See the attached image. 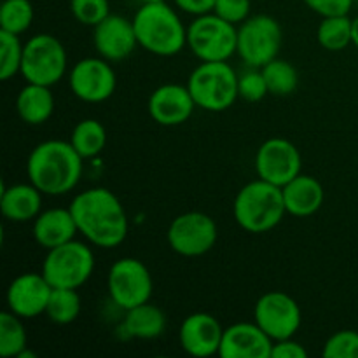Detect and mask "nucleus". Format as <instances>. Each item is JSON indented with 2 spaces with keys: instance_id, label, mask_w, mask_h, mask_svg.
<instances>
[{
  "instance_id": "obj_35",
  "label": "nucleus",
  "mask_w": 358,
  "mask_h": 358,
  "mask_svg": "<svg viewBox=\"0 0 358 358\" xmlns=\"http://www.w3.org/2000/svg\"><path fill=\"white\" fill-rule=\"evenodd\" d=\"M252 0H215L213 13L229 23H243L250 16Z\"/></svg>"
},
{
  "instance_id": "obj_28",
  "label": "nucleus",
  "mask_w": 358,
  "mask_h": 358,
  "mask_svg": "<svg viewBox=\"0 0 358 358\" xmlns=\"http://www.w3.org/2000/svg\"><path fill=\"white\" fill-rule=\"evenodd\" d=\"M27 331L21 324V317L13 311L0 313V355L3 358L17 357L27 348Z\"/></svg>"
},
{
  "instance_id": "obj_19",
  "label": "nucleus",
  "mask_w": 358,
  "mask_h": 358,
  "mask_svg": "<svg viewBox=\"0 0 358 358\" xmlns=\"http://www.w3.org/2000/svg\"><path fill=\"white\" fill-rule=\"evenodd\" d=\"M224 329L210 313H192L182 322L178 339L185 353L192 357L219 355Z\"/></svg>"
},
{
  "instance_id": "obj_25",
  "label": "nucleus",
  "mask_w": 358,
  "mask_h": 358,
  "mask_svg": "<svg viewBox=\"0 0 358 358\" xmlns=\"http://www.w3.org/2000/svg\"><path fill=\"white\" fill-rule=\"evenodd\" d=\"M70 143L83 159H90L103 150L105 143H107V131L96 119H84V121L77 122V126L73 128L72 135H70Z\"/></svg>"
},
{
  "instance_id": "obj_18",
  "label": "nucleus",
  "mask_w": 358,
  "mask_h": 358,
  "mask_svg": "<svg viewBox=\"0 0 358 358\" xmlns=\"http://www.w3.org/2000/svg\"><path fill=\"white\" fill-rule=\"evenodd\" d=\"M194 107L196 101L189 87L180 86V84L159 86L154 90L147 103L150 117L161 126L184 124L192 115Z\"/></svg>"
},
{
  "instance_id": "obj_20",
  "label": "nucleus",
  "mask_w": 358,
  "mask_h": 358,
  "mask_svg": "<svg viewBox=\"0 0 358 358\" xmlns=\"http://www.w3.org/2000/svg\"><path fill=\"white\" fill-rule=\"evenodd\" d=\"M77 233L79 227L70 208H49L35 217L34 238L45 250L69 243Z\"/></svg>"
},
{
  "instance_id": "obj_34",
  "label": "nucleus",
  "mask_w": 358,
  "mask_h": 358,
  "mask_svg": "<svg viewBox=\"0 0 358 358\" xmlns=\"http://www.w3.org/2000/svg\"><path fill=\"white\" fill-rule=\"evenodd\" d=\"M238 91H240V96L247 101L262 100L269 93L262 70L250 66V70L241 73L238 79Z\"/></svg>"
},
{
  "instance_id": "obj_3",
  "label": "nucleus",
  "mask_w": 358,
  "mask_h": 358,
  "mask_svg": "<svg viewBox=\"0 0 358 358\" xmlns=\"http://www.w3.org/2000/svg\"><path fill=\"white\" fill-rule=\"evenodd\" d=\"M133 27L138 44L156 56H175L187 44V28L166 2L142 3Z\"/></svg>"
},
{
  "instance_id": "obj_21",
  "label": "nucleus",
  "mask_w": 358,
  "mask_h": 358,
  "mask_svg": "<svg viewBox=\"0 0 358 358\" xmlns=\"http://www.w3.org/2000/svg\"><path fill=\"white\" fill-rule=\"evenodd\" d=\"M287 213L294 217H310L324 205L325 192L320 182L310 175H297L282 187Z\"/></svg>"
},
{
  "instance_id": "obj_31",
  "label": "nucleus",
  "mask_w": 358,
  "mask_h": 358,
  "mask_svg": "<svg viewBox=\"0 0 358 358\" xmlns=\"http://www.w3.org/2000/svg\"><path fill=\"white\" fill-rule=\"evenodd\" d=\"M23 62V44L16 34L0 30V79L9 80L21 73Z\"/></svg>"
},
{
  "instance_id": "obj_29",
  "label": "nucleus",
  "mask_w": 358,
  "mask_h": 358,
  "mask_svg": "<svg viewBox=\"0 0 358 358\" xmlns=\"http://www.w3.org/2000/svg\"><path fill=\"white\" fill-rule=\"evenodd\" d=\"M317 38L327 51H343L352 42V20L348 16L324 17L317 30Z\"/></svg>"
},
{
  "instance_id": "obj_2",
  "label": "nucleus",
  "mask_w": 358,
  "mask_h": 358,
  "mask_svg": "<svg viewBox=\"0 0 358 358\" xmlns=\"http://www.w3.org/2000/svg\"><path fill=\"white\" fill-rule=\"evenodd\" d=\"M83 161L70 142L45 140L28 156V178L42 194H66L79 184Z\"/></svg>"
},
{
  "instance_id": "obj_4",
  "label": "nucleus",
  "mask_w": 358,
  "mask_h": 358,
  "mask_svg": "<svg viewBox=\"0 0 358 358\" xmlns=\"http://www.w3.org/2000/svg\"><path fill=\"white\" fill-rule=\"evenodd\" d=\"M238 226L247 233L261 234L275 229L287 213L282 187L269 182H250L238 192L233 205Z\"/></svg>"
},
{
  "instance_id": "obj_37",
  "label": "nucleus",
  "mask_w": 358,
  "mask_h": 358,
  "mask_svg": "<svg viewBox=\"0 0 358 358\" xmlns=\"http://www.w3.org/2000/svg\"><path fill=\"white\" fill-rule=\"evenodd\" d=\"M308 350L303 345L290 339H283V341L273 343L271 358H306Z\"/></svg>"
},
{
  "instance_id": "obj_22",
  "label": "nucleus",
  "mask_w": 358,
  "mask_h": 358,
  "mask_svg": "<svg viewBox=\"0 0 358 358\" xmlns=\"http://www.w3.org/2000/svg\"><path fill=\"white\" fill-rule=\"evenodd\" d=\"M42 192L34 184H16L2 187L0 210L10 222H28L41 213Z\"/></svg>"
},
{
  "instance_id": "obj_23",
  "label": "nucleus",
  "mask_w": 358,
  "mask_h": 358,
  "mask_svg": "<svg viewBox=\"0 0 358 358\" xmlns=\"http://www.w3.org/2000/svg\"><path fill=\"white\" fill-rule=\"evenodd\" d=\"M16 108L20 117L27 124H42L55 112V96L51 93V87L28 83L17 94Z\"/></svg>"
},
{
  "instance_id": "obj_6",
  "label": "nucleus",
  "mask_w": 358,
  "mask_h": 358,
  "mask_svg": "<svg viewBox=\"0 0 358 358\" xmlns=\"http://www.w3.org/2000/svg\"><path fill=\"white\" fill-rule=\"evenodd\" d=\"M187 45L201 62H227L238 51L236 24L215 13L196 16L187 28Z\"/></svg>"
},
{
  "instance_id": "obj_32",
  "label": "nucleus",
  "mask_w": 358,
  "mask_h": 358,
  "mask_svg": "<svg viewBox=\"0 0 358 358\" xmlns=\"http://www.w3.org/2000/svg\"><path fill=\"white\" fill-rule=\"evenodd\" d=\"M70 10L79 23L96 27L110 14L108 0H70Z\"/></svg>"
},
{
  "instance_id": "obj_26",
  "label": "nucleus",
  "mask_w": 358,
  "mask_h": 358,
  "mask_svg": "<svg viewBox=\"0 0 358 358\" xmlns=\"http://www.w3.org/2000/svg\"><path fill=\"white\" fill-rule=\"evenodd\" d=\"M261 70L264 73L268 91L271 94H275V96H287V94L296 91L299 77H297V70L294 69L292 63H289L287 59H271Z\"/></svg>"
},
{
  "instance_id": "obj_1",
  "label": "nucleus",
  "mask_w": 358,
  "mask_h": 358,
  "mask_svg": "<svg viewBox=\"0 0 358 358\" xmlns=\"http://www.w3.org/2000/svg\"><path fill=\"white\" fill-rule=\"evenodd\" d=\"M79 233L100 248H115L128 236V215L124 206L105 187L79 192L70 205Z\"/></svg>"
},
{
  "instance_id": "obj_13",
  "label": "nucleus",
  "mask_w": 358,
  "mask_h": 358,
  "mask_svg": "<svg viewBox=\"0 0 358 358\" xmlns=\"http://www.w3.org/2000/svg\"><path fill=\"white\" fill-rule=\"evenodd\" d=\"M70 90L79 100L100 103L114 94L115 72L105 58H84L70 70Z\"/></svg>"
},
{
  "instance_id": "obj_8",
  "label": "nucleus",
  "mask_w": 358,
  "mask_h": 358,
  "mask_svg": "<svg viewBox=\"0 0 358 358\" xmlns=\"http://www.w3.org/2000/svg\"><path fill=\"white\" fill-rule=\"evenodd\" d=\"M65 72L66 51L56 37L38 34L23 45L21 76L27 79V83L51 87L63 79Z\"/></svg>"
},
{
  "instance_id": "obj_11",
  "label": "nucleus",
  "mask_w": 358,
  "mask_h": 358,
  "mask_svg": "<svg viewBox=\"0 0 358 358\" xmlns=\"http://www.w3.org/2000/svg\"><path fill=\"white\" fill-rule=\"evenodd\" d=\"M168 243L184 257H199L213 248L217 241V226L203 212H187L175 217L168 227Z\"/></svg>"
},
{
  "instance_id": "obj_40",
  "label": "nucleus",
  "mask_w": 358,
  "mask_h": 358,
  "mask_svg": "<svg viewBox=\"0 0 358 358\" xmlns=\"http://www.w3.org/2000/svg\"><path fill=\"white\" fill-rule=\"evenodd\" d=\"M35 357H37V355H35L34 352H30V350H28V348H24L23 352H21L16 358H35Z\"/></svg>"
},
{
  "instance_id": "obj_14",
  "label": "nucleus",
  "mask_w": 358,
  "mask_h": 358,
  "mask_svg": "<svg viewBox=\"0 0 358 358\" xmlns=\"http://www.w3.org/2000/svg\"><path fill=\"white\" fill-rule=\"evenodd\" d=\"M255 170L259 178L283 187L301 173V154L289 140L269 138L259 147Z\"/></svg>"
},
{
  "instance_id": "obj_27",
  "label": "nucleus",
  "mask_w": 358,
  "mask_h": 358,
  "mask_svg": "<svg viewBox=\"0 0 358 358\" xmlns=\"http://www.w3.org/2000/svg\"><path fill=\"white\" fill-rule=\"evenodd\" d=\"M45 315L58 325L76 322L80 315V297L77 289H52Z\"/></svg>"
},
{
  "instance_id": "obj_7",
  "label": "nucleus",
  "mask_w": 358,
  "mask_h": 358,
  "mask_svg": "<svg viewBox=\"0 0 358 358\" xmlns=\"http://www.w3.org/2000/svg\"><path fill=\"white\" fill-rule=\"evenodd\" d=\"M94 255L87 245L69 241L48 250L42 264V275L52 289H79L91 278Z\"/></svg>"
},
{
  "instance_id": "obj_30",
  "label": "nucleus",
  "mask_w": 358,
  "mask_h": 358,
  "mask_svg": "<svg viewBox=\"0 0 358 358\" xmlns=\"http://www.w3.org/2000/svg\"><path fill=\"white\" fill-rule=\"evenodd\" d=\"M34 21V6L30 0H3L0 7V30L23 34Z\"/></svg>"
},
{
  "instance_id": "obj_5",
  "label": "nucleus",
  "mask_w": 358,
  "mask_h": 358,
  "mask_svg": "<svg viewBox=\"0 0 358 358\" xmlns=\"http://www.w3.org/2000/svg\"><path fill=\"white\" fill-rule=\"evenodd\" d=\"M234 69L227 62H201L189 76L187 87L196 107L208 112L227 110L240 96Z\"/></svg>"
},
{
  "instance_id": "obj_36",
  "label": "nucleus",
  "mask_w": 358,
  "mask_h": 358,
  "mask_svg": "<svg viewBox=\"0 0 358 358\" xmlns=\"http://www.w3.org/2000/svg\"><path fill=\"white\" fill-rule=\"evenodd\" d=\"M355 0H304L311 10L320 14L322 17L348 16Z\"/></svg>"
},
{
  "instance_id": "obj_33",
  "label": "nucleus",
  "mask_w": 358,
  "mask_h": 358,
  "mask_svg": "<svg viewBox=\"0 0 358 358\" xmlns=\"http://www.w3.org/2000/svg\"><path fill=\"white\" fill-rule=\"evenodd\" d=\"M322 355L325 358H358V332L339 331L327 339Z\"/></svg>"
},
{
  "instance_id": "obj_38",
  "label": "nucleus",
  "mask_w": 358,
  "mask_h": 358,
  "mask_svg": "<svg viewBox=\"0 0 358 358\" xmlns=\"http://www.w3.org/2000/svg\"><path fill=\"white\" fill-rule=\"evenodd\" d=\"M175 3L178 6V9L194 14V16L213 13V7H215V0H175Z\"/></svg>"
},
{
  "instance_id": "obj_15",
  "label": "nucleus",
  "mask_w": 358,
  "mask_h": 358,
  "mask_svg": "<svg viewBox=\"0 0 358 358\" xmlns=\"http://www.w3.org/2000/svg\"><path fill=\"white\" fill-rule=\"evenodd\" d=\"M52 287L42 273H23L7 289V308L21 318H35L45 313Z\"/></svg>"
},
{
  "instance_id": "obj_39",
  "label": "nucleus",
  "mask_w": 358,
  "mask_h": 358,
  "mask_svg": "<svg viewBox=\"0 0 358 358\" xmlns=\"http://www.w3.org/2000/svg\"><path fill=\"white\" fill-rule=\"evenodd\" d=\"M352 42L358 48V17L352 20Z\"/></svg>"
},
{
  "instance_id": "obj_16",
  "label": "nucleus",
  "mask_w": 358,
  "mask_h": 358,
  "mask_svg": "<svg viewBox=\"0 0 358 358\" xmlns=\"http://www.w3.org/2000/svg\"><path fill=\"white\" fill-rule=\"evenodd\" d=\"M93 41L96 51L107 62H122L138 44L133 21H128L119 14H108L94 27Z\"/></svg>"
},
{
  "instance_id": "obj_10",
  "label": "nucleus",
  "mask_w": 358,
  "mask_h": 358,
  "mask_svg": "<svg viewBox=\"0 0 358 358\" xmlns=\"http://www.w3.org/2000/svg\"><path fill=\"white\" fill-rule=\"evenodd\" d=\"M110 299L124 311L149 303L154 283L149 269L138 259L124 257L112 264L107 278Z\"/></svg>"
},
{
  "instance_id": "obj_17",
  "label": "nucleus",
  "mask_w": 358,
  "mask_h": 358,
  "mask_svg": "<svg viewBox=\"0 0 358 358\" xmlns=\"http://www.w3.org/2000/svg\"><path fill=\"white\" fill-rule=\"evenodd\" d=\"M273 343L255 322H240L224 329L219 355L222 358H271Z\"/></svg>"
},
{
  "instance_id": "obj_12",
  "label": "nucleus",
  "mask_w": 358,
  "mask_h": 358,
  "mask_svg": "<svg viewBox=\"0 0 358 358\" xmlns=\"http://www.w3.org/2000/svg\"><path fill=\"white\" fill-rule=\"evenodd\" d=\"M255 324L273 339L283 341L296 336L301 327V308L294 297L283 292H268L255 304Z\"/></svg>"
},
{
  "instance_id": "obj_24",
  "label": "nucleus",
  "mask_w": 358,
  "mask_h": 358,
  "mask_svg": "<svg viewBox=\"0 0 358 358\" xmlns=\"http://www.w3.org/2000/svg\"><path fill=\"white\" fill-rule=\"evenodd\" d=\"M124 329L131 338L156 339L166 329V315L154 304L143 303L126 311Z\"/></svg>"
},
{
  "instance_id": "obj_9",
  "label": "nucleus",
  "mask_w": 358,
  "mask_h": 358,
  "mask_svg": "<svg viewBox=\"0 0 358 358\" xmlns=\"http://www.w3.org/2000/svg\"><path fill=\"white\" fill-rule=\"evenodd\" d=\"M282 27L275 17L257 14L241 23L238 28V55L254 69H262L275 59L282 48Z\"/></svg>"
},
{
  "instance_id": "obj_41",
  "label": "nucleus",
  "mask_w": 358,
  "mask_h": 358,
  "mask_svg": "<svg viewBox=\"0 0 358 358\" xmlns=\"http://www.w3.org/2000/svg\"><path fill=\"white\" fill-rule=\"evenodd\" d=\"M142 3H156V2H164V0H140Z\"/></svg>"
}]
</instances>
